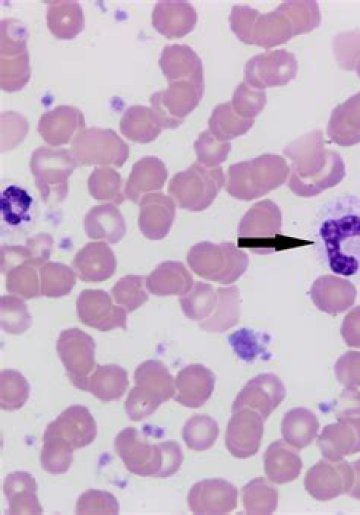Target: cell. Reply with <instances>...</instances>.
Returning a JSON list of instances; mask_svg holds the SVG:
<instances>
[{
    "mask_svg": "<svg viewBox=\"0 0 360 515\" xmlns=\"http://www.w3.org/2000/svg\"><path fill=\"white\" fill-rule=\"evenodd\" d=\"M314 245L323 266L332 274L360 283V197L336 196L319 210Z\"/></svg>",
    "mask_w": 360,
    "mask_h": 515,
    "instance_id": "1",
    "label": "cell"
},
{
    "mask_svg": "<svg viewBox=\"0 0 360 515\" xmlns=\"http://www.w3.org/2000/svg\"><path fill=\"white\" fill-rule=\"evenodd\" d=\"M114 449L129 472L143 477L172 476L183 462V453L177 442L150 444L133 427L117 434Z\"/></svg>",
    "mask_w": 360,
    "mask_h": 515,
    "instance_id": "2",
    "label": "cell"
},
{
    "mask_svg": "<svg viewBox=\"0 0 360 515\" xmlns=\"http://www.w3.org/2000/svg\"><path fill=\"white\" fill-rule=\"evenodd\" d=\"M237 233L240 248L261 255L310 244L283 236L280 210L270 200L254 204L240 221Z\"/></svg>",
    "mask_w": 360,
    "mask_h": 515,
    "instance_id": "3",
    "label": "cell"
},
{
    "mask_svg": "<svg viewBox=\"0 0 360 515\" xmlns=\"http://www.w3.org/2000/svg\"><path fill=\"white\" fill-rule=\"evenodd\" d=\"M289 173L278 155H262L233 164L228 169V193L241 200H252L282 185Z\"/></svg>",
    "mask_w": 360,
    "mask_h": 515,
    "instance_id": "4",
    "label": "cell"
},
{
    "mask_svg": "<svg viewBox=\"0 0 360 515\" xmlns=\"http://www.w3.org/2000/svg\"><path fill=\"white\" fill-rule=\"evenodd\" d=\"M134 382L125 402L126 414L132 421L146 418L176 392L175 379L158 360L141 363L135 370Z\"/></svg>",
    "mask_w": 360,
    "mask_h": 515,
    "instance_id": "5",
    "label": "cell"
},
{
    "mask_svg": "<svg viewBox=\"0 0 360 515\" xmlns=\"http://www.w3.org/2000/svg\"><path fill=\"white\" fill-rule=\"evenodd\" d=\"M312 134L287 146L284 153L292 161L289 179L291 191L303 197L315 196L332 186L339 178V172L329 168L318 148L312 147Z\"/></svg>",
    "mask_w": 360,
    "mask_h": 515,
    "instance_id": "6",
    "label": "cell"
},
{
    "mask_svg": "<svg viewBox=\"0 0 360 515\" xmlns=\"http://www.w3.org/2000/svg\"><path fill=\"white\" fill-rule=\"evenodd\" d=\"M187 262L198 276L221 284H230L248 268V255L231 242H200L192 246Z\"/></svg>",
    "mask_w": 360,
    "mask_h": 515,
    "instance_id": "7",
    "label": "cell"
},
{
    "mask_svg": "<svg viewBox=\"0 0 360 515\" xmlns=\"http://www.w3.org/2000/svg\"><path fill=\"white\" fill-rule=\"evenodd\" d=\"M77 161L67 149L40 147L31 156L30 168L43 201L49 205L62 202L68 192V178Z\"/></svg>",
    "mask_w": 360,
    "mask_h": 515,
    "instance_id": "8",
    "label": "cell"
},
{
    "mask_svg": "<svg viewBox=\"0 0 360 515\" xmlns=\"http://www.w3.org/2000/svg\"><path fill=\"white\" fill-rule=\"evenodd\" d=\"M224 182L221 167L209 169L194 163L187 170L173 176L168 191L179 207L189 211H202L210 206Z\"/></svg>",
    "mask_w": 360,
    "mask_h": 515,
    "instance_id": "9",
    "label": "cell"
},
{
    "mask_svg": "<svg viewBox=\"0 0 360 515\" xmlns=\"http://www.w3.org/2000/svg\"><path fill=\"white\" fill-rule=\"evenodd\" d=\"M26 31L17 21L1 24L0 82L5 91H17L28 82L29 59Z\"/></svg>",
    "mask_w": 360,
    "mask_h": 515,
    "instance_id": "10",
    "label": "cell"
},
{
    "mask_svg": "<svg viewBox=\"0 0 360 515\" xmlns=\"http://www.w3.org/2000/svg\"><path fill=\"white\" fill-rule=\"evenodd\" d=\"M72 153L82 165L122 166L128 158L127 144L112 130H81L72 143Z\"/></svg>",
    "mask_w": 360,
    "mask_h": 515,
    "instance_id": "11",
    "label": "cell"
},
{
    "mask_svg": "<svg viewBox=\"0 0 360 515\" xmlns=\"http://www.w3.org/2000/svg\"><path fill=\"white\" fill-rule=\"evenodd\" d=\"M57 352L71 383L87 391V383L95 366V342L78 328L62 331L57 340Z\"/></svg>",
    "mask_w": 360,
    "mask_h": 515,
    "instance_id": "12",
    "label": "cell"
},
{
    "mask_svg": "<svg viewBox=\"0 0 360 515\" xmlns=\"http://www.w3.org/2000/svg\"><path fill=\"white\" fill-rule=\"evenodd\" d=\"M96 435L97 425L88 408L72 405L48 424L43 437L55 439L75 450L91 444Z\"/></svg>",
    "mask_w": 360,
    "mask_h": 515,
    "instance_id": "13",
    "label": "cell"
},
{
    "mask_svg": "<svg viewBox=\"0 0 360 515\" xmlns=\"http://www.w3.org/2000/svg\"><path fill=\"white\" fill-rule=\"evenodd\" d=\"M81 322L100 331L126 329V311L116 306L109 294L99 289L83 290L76 303Z\"/></svg>",
    "mask_w": 360,
    "mask_h": 515,
    "instance_id": "14",
    "label": "cell"
},
{
    "mask_svg": "<svg viewBox=\"0 0 360 515\" xmlns=\"http://www.w3.org/2000/svg\"><path fill=\"white\" fill-rule=\"evenodd\" d=\"M264 419L255 410L233 411L225 435L228 451L236 458H248L257 453L263 436Z\"/></svg>",
    "mask_w": 360,
    "mask_h": 515,
    "instance_id": "15",
    "label": "cell"
},
{
    "mask_svg": "<svg viewBox=\"0 0 360 515\" xmlns=\"http://www.w3.org/2000/svg\"><path fill=\"white\" fill-rule=\"evenodd\" d=\"M286 390L278 376L260 374L246 383L232 405V411L248 408L258 412L265 420L281 404Z\"/></svg>",
    "mask_w": 360,
    "mask_h": 515,
    "instance_id": "16",
    "label": "cell"
},
{
    "mask_svg": "<svg viewBox=\"0 0 360 515\" xmlns=\"http://www.w3.org/2000/svg\"><path fill=\"white\" fill-rule=\"evenodd\" d=\"M237 488L221 478L195 483L188 493V506L194 514H226L237 507Z\"/></svg>",
    "mask_w": 360,
    "mask_h": 515,
    "instance_id": "17",
    "label": "cell"
},
{
    "mask_svg": "<svg viewBox=\"0 0 360 515\" xmlns=\"http://www.w3.org/2000/svg\"><path fill=\"white\" fill-rule=\"evenodd\" d=\"M215 385V375L200 364L183 368L176 376L175 401L185 407L198 408L211 397Z\"/></svg>",
    "mask_w": 360,
    "mask_h": 515,
    "instance_id": "18",
    "label": "cell"
},
{
    "mask_svg": "<svg viewBox=\"0 0 360 515\" xmlns=\"http://www.w3.org/2000/svg\"><path fill=\"white\" fill-rule=\"evenodd\" d=\"M175 216L174 201L162 193H150L140 201L139 228L151 240L167 236Z\"/></svg>",
    "mask_w": 360,
    "mask_h": 515,
    "instance_id": "19",
    "label": "cell"
},
{
    "mask_svg": "<svg viewBox=\"0 0 360 515\" xmlns=\"http://www.w3.org/2000/svg\"><path fill=\"white\" fill-rule=\"evenodd\" d=\"M73 267L82 281L101 282L113 275L116 259L106 243L91 242L77 252Z\"/></svg>",
    "mask_w": 360,
    "mask_h": 515,
    "instance_id": "20",
    "label": "cell"
},
{
    "mask_svg": "<svg viewBox=\"0 0 360 515\" xmlns=\"http://www.w3.org/2000/svg\"><path fill=\"white\" fill-rule=\"evenodd\" d=\"M84 127L82 113L71 106H59L45 113L38 124V131L50 145L66 144L76 131Z\"/></svg>",
    "mask_w": 360,
    "mask_h": 515,
    "instance_id": "21",
    "label": "cell"
},
{
    "mask_svg": "<svg viewBox=\"0 0 360 515\" xmlns=\"http://www.w3.org/2000/svg\"><path fill=\"white\" fill-rule=\"evenodd\" d=\"M35 478L25 471L9 473L4 479L3 492L8 501L9 514H41Z\"/></svg>",
    "mask_w": 360,
    "mask_h": 515,
    "instance_id": "22",
    "label": "cell"
},
{
    "mask_svg": "<svg viewBox=\"0 0 360 515\" xmlns=\"http://www.w3.org/2000/svg\"><path fill=\"white\" fill-rule=\"evenodd\" d=\"M148 291L157 296L185 295L193 287V279L186 267L177 261L158 265L146 278Z\"/></svg>",
    "mask_w": 360,
    "mask_h": 515,
    "instance_id": "23",
    "label": "cell"
},
{
    "mask_svg": "<svg viewBox=\"0 0 360 515\" xmlns=\"http://www.w3.org/2000/svg\"><path fill=\"white\" fill-rule=\"evenodd\" d=\"M295 449L282 440L269 445L264 454V470L271 482L284 484L299 476L302 460Z\"/></svg>",
    "mask_w": 360,
    "mask_h": 515,
    "instance_id": "24",
    "label": "cell"
},
{
    "mask_svg": "<svg viewBox=\"0 0 360 515\" xmlns=\"http://www.w3.org/2000/svg\"><path fill=\"white\" fill-rule=\"evenodd\" d=\"M167 175V169L160 159L155 157L142 158L132 168L126 183L125 194L136 203L141 195L161 189Z\"/></svg>",
    "mask_w": 360,
    "mask_h": 515,
    "instance_id": "25",
    "label": "cell"
},
{
    "mask_svg": "<svg viewBox=\"0 0 360 515\" xmlns=\"http://www.w3.org/2000/svg\"><path fill=\"white\" fill-rule=\"evenodd\" d=\"M84 225L88 237L110 243L120 241L126 232L123 216L112 204L93 207L86 214Z\"/></svg>",
    "mask_w": 360,
    "mask_h": 515,
    "instance_id": "26",
    "label": "cell"
},
{
    "mask_svg": "<svg viewBox=\"0 0 360 515\" xmlns=\"http://www.w3.org/2000/svg\"><path fill=\"white\" fill-rule=\"evenodd\" d=\"M129 385L128 375L118 365H97L87 383V391L103 402L121 398Z\"/></svg>",
    "mask_w": 360,
    "mask_h": 515,
    "instance_id": "27",
    "label": "cell"
},
{
    "mask_svg": "<svg viewBox=\"0 0 360 515\" xmlns=\"http://www.w3.org/2000/svg\"><path fill=\"white\" fill-rule=\"evenodd\" d=\"M318 428L317 417L304 407L289 410L281 423L284 441L296 449L308 446L316 437Z\"/></svg>",
    "mask_w": 360,
    "mask_h": 515,
    "instance_id": "28",
    "label": "cell"
},
{
    "mask_svg": "<svg viewBox=\"0 0 360 515\" xmlns=\"http://www.w3.org/2000/svg\"><path fill=\"white\" fill-rule=\"evenodd\" d=\"M217 304L213 313L199 323L208 332L221 333L233 326L239 320L240 295L236 286L217 289Z\"/></svg>",
    "mask_w": 360,
    "mask_h": 515,
    "instance_id": "29",
    "label": "cell"
},
{
    "mask_svg": "<svg viewBox=\"0 0 360 515\" xmlns=\"http://www.w3.org/2000/svg\"><path fill=\"white\" fill-rule=\"evenodd\" d=\"M187 3L161 2L156 4L152 23L166 37H180L189 32L196 19L178 18L193 12Z\"/></svg>",
    "mask_w": 360,
    "mask_h": 515,
    "instance_id": "30",
    "label": "cell"
},
{
    "mask_svg": "<svg viewBox=\"0 0 360 515\" xmlns=\"http://www.w3.org/2000/svg\"><path fill=\"white\" fill-rule=\"evenodd\" d=\"M47 24L53 35L58 38L75 37L84 26L80 5L70 1L50 3L47 11Z\"/></svg>",
    "mask_w": 360,
    "mask_h": 515,
    "instance_id": "31",
    "label": "cell"
},
{
    "mask_svg": "<svg viewBox=\"0 0 360 515\" xmlns=\"http://www.w3.org/2000/svg\"><path fill=\"white\" fill-rule=\"evenodd\" d=\"M122 133L132 141L149 142L161 132V126L152 109L133 106L128 109L120 121Z\"/></svg>",
    "mask_w": 360,
    "mask_h": 515,
    "instance_id": "32",
    "label": "cell"
},
{
    "mask_svg": "<svg viewBox=\"0 0 360 515\" xmlns=\"http://www.w3.org/2000/svg\"><path fill=\"white\" fill-rule=\"evenodd\" d=\"M242 498L247 514H270L278 505L277 489L262 477L251 480L243 487Z\"/></svg>",
    "mask_w": 360,
    "mask_h": 515,
    "instance_id": "33",
    "label": "cell"
},
{
    "mask_svg": "<svg viewBox=\"0 0 360 515\" xmlns=\"http://www.w3.org/2000/svg\"><path fill=\"white\" fill-rule=\"evenodd\" d=\"M160 66L165 76L172 81L189 73H202L201 62L195 53L187 46H166L160 58ZM194 77L202 78V76Z\"/></svg>",
    "mask_w": 360,
    "mask_h": 515,
    "instance_id": "34",
    "label": "cell"
},
{
    "mask_svg": "<svg viewBox=\"0 0 360 515\" xmlns=\"http://www.w3.org/2000/svg\"><path fill=\"white\" fill-rule=\"evenodd\" d=\"M217 299V290L211 284L196 282L188 293L180 297L179 302L189 319L201 322L213 313Z\"/></svg>",
    "mask_w": 360,
    "mask_h": 515,
    "instance_id": "35",
    "label": "cell"
},
{
    "mask_svg": "<svg viewBox=\"0 0 360 515\" xmlns=\"http://www.w3.org/2000/svg\"><path fill=\"white\" fill-rule=\"evenodd\" d=\"M353 285L349 280L335 275H325L317 278L311 286L310 296L315 306L328 313H334L343 308L337 299L343 290Z\"/></svg>",
    "mask_w": 360,
    "mask_h": 515,
    "instance_id": "36",
    "label": "cell"
},
{
    "mask_svg": "<svg viewBox=\"0 0 360 515\" xmlns=\"http://www.w3.org/2000/svg\"><path fill=\"white\" fill-rule=\"evenodd\" d=\"M75 282V272L67 265L46 262L40 267V291L43 296L58 298L67 295Z\"/></svg>",
    "mask_w": 360,
    "mask_h": 515,
    "instance_id": "37",
    "label": "cell"
},
{
    "mask_svg": "<svg viewBox=\"0 0 360 515\" xmlns=\"http://www.w3.org/2000/svg\"><path fill=\"white\" fill-rule=\"evenodd\" d=\"M219 435L217 422L208 415H194L183 426L182 438L187 447L195 451L209 449Z\"/></svg>",
    "mask_w": 360,
    "mask_h": 515,
    "instance_id": "38",
    "label": "cell"
},
{
    "mask_svg": "<svg viewBox=\"0 0 360 515\" xmlns=\"http://www.w3.org/2000/svg\"><path fill=\"white\" fill-rule=\"evenodd\" d=\"M30 386L26 378L16 370L0 373V407L5 411L20 409L29 397Z\"/></svg>",
    "mask_w": 360,
    "mask_h": 515,
    "instance_id": "39",
    "label": "cell"
},
{
    "mask_svg": "<svg viewBox=\"0 0 360 515\" xmlns=\"http://www.w3.org/2000/svg\"><path fill=\"white\" fill-rule=\"evenodd\" d=\"M121 176L112 168H96L88 179L90 194L97 200L121 204L124 196L121 191Z\"/></svg>",
    "mask_w": 360,
    "mask_h": 515,
    "instance_id": "40",
    "label": "cell"
},
{
    "mask_svg": "<svg viewBox=\"0 0 360 515\" xmlns=\"http://www.w3.org/2000/svg\"><path fill=\"white\" fill-rule=\"evenodd\" d=\"M2 329L11 334L25 332L31 325V316L26 304L17 296H2L0 304Z\"/></svg>",
    "mask_w": 360,
    "mask_h": 515,
    "instance_id": "41",
    "label": "cell"
},
{
    "mask_svg": "<svg viewBox=\"0 0 360 515\" xmlns=\"http://www.w3.org/2000/svg\"><path fill=\"white\" fill-rule=\"evenodd\" d=\"M6 289L24 299L41 294L38 275L31 263H22L6 272Z\"/></svg>",
    "mask_w": 360,
    "mask_h": 515,
    "instance_id": "42",
    "label": "cell"
},
{
    "mask_svg": "<svg viewBox=\"0 0 360 515\" xmlns=\"http://www.w3.org/2000/svg\"><path fill=\"white\" fill-rule=\"evenodd\" d=\"M145 278L141 275H127L120 278L112 288V295L117 304L132 312L148 300L144 288Z\"/></svg>",
    "mask_w": 360,
    "mask_h": 515,
    "instance_id": "43",
    "label": "cell"
},
{
    "mask_svg": "<svg viewBox=\"0 0 360 515\" xmlns=\"http://www.w3.org/2000/svg\"><path fill=\"white\" fill-rule=\"evenodd\" d=\"M31 202V197L22 188L14 185L7 187L1 198L2 215L5 222L16 226L29 220Z\"/></svg>",
    "mask_w": 360,
    "mask_h": 515,
    "instance_id": "44",
    "label": "cell"
},
{
    "mask_svg": "<svg viewBox=\"0 0 360 515\" xmlns=\"http://www.w3.org/2000/svg\"><path fill=\"white\" fill-rule=\"evenodd\" d=\"M74 449L55 439L43 437L41 451V466L51 474L58 475L65 473L73 460Z\"/></svg>",
    "mask_w": 360,
    "mask_h": 515,
    "instance_id": "45",
    "label": "cell"
},
{
    "mask_svg": "<svg viewBox=\"0 0 360 515\" xmlns=\"http://www.w3.org/2000/svg\"><path fill=\"white\" fill-rule=\"evenodd\" d=\"M119 504L114 495L107 491L90 489L77 500V514H117Z\"/></svg>",
    "mask_w": 360,
    "mask_h": 515,
    "instance_id": "46",
    "label": "cell"
},
{
    "mask_svg": "<svg viewBox=\"0 0 360 515\" xmlns=\"http://www.w3.org/2000/svg\"><path fill=\"white\" fill-rule=\"evenodd\" d=\"M218 139L212 137L208 132L201 134L195 142L197 159L200 163L208 167H217L227 158L230 151V144L227 142L219 143Z\"/></svg>",
    "mask_w": 360,
    "mask_h": 515,
    "instance_id": "47",
    "label": "cell"
},
{
    "mask_svg": "<svg viewBox=\"0 0 360 515\" xmlns=\"http://www.w3.org/2000/svg\"><path fill=\"white\" fill-rule=\"evenodd\" d=\"M256 338L253 331L241 329L229 336V342L237 355L248 361L264 351Z\"/></svg>",
    "mask_w": 360,
    "mask_h": 515,
    "instance_id": "48",
    "label": "cell"
},
{
    "mask_svg": "<svg viewBox=\"0 0 360 515\" xmlns=\"http://www.w3.org/2000/svg\"><path fill=\"white\" fill-rule=\"evenodd\" d=\"M53 240L48 234H38L27 240L26 246L28 247L32 263L35 267H41L46 263L50 257Z\"/></svg>",
    "mask_w": 360,
    "mask_h": 515,
    "instance_id": "49",
    "label": "cell"
}]
</instances>
